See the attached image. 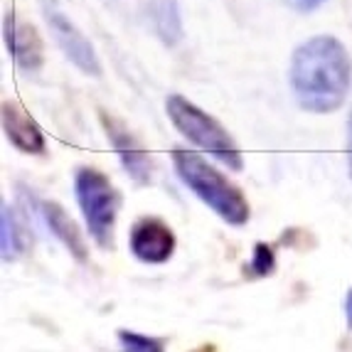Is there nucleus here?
Segmentation results:
<instances>
[{"mask_svg":"<svg viewBox=\"0 0 352 352\" xmlns=\"http://www.w3.org/2000/svg\"><path fill=\"white\" fill-rule=\"evenodd\" d=\"M192 352H217V347L214 345H200V347H195Z\"/></svg>","mask_w":352,"mask_h":352,"instance_id":"nucleus-18","label":"nucleus"},{"mask_svg":"<svg viewBox=\"0 0 352 352\" xmlns=\"http://www.w3.org/2000/svg\"><path fill=\"white\" fill-rule=\"evenodd\" d=\"M249 269H252L254 276H269V274H274L276 258H274V252H271L269 244L258 241L256 247H254V258L252 264H249Z\"/></svg>","mask_w":352,"mask_h":352,"instance_id":"nucleus-14","label":"nucleus"},{"mask_svg":"<svg viewBox=\"0 0 352 352\" xmlns=\"http://www.w3.org/2000/svg\"><path fill=\"white\" fill-rule=\"evenodd\" d=\"M153 20H155V30H158V35L163 37V42L175 45L182 37V23H180V12H177L175 0H158L155 12H153Z\"/></svg>","mask_w":352,"mask_h":352,"instance_id":"nucleus-12","label":"nucleus"},{"mask_svg":"<svg viewBox=\"0 0 352 352\" xmlns=\"http://www.w3.org/2000/svg\"><path fill=\"white\" fill-rule=\"evenodd\" d=\"M40 214H42V219H45V224H47L50 232L65 244L67 252H69L79 264H84L89 258L87 241H84L82 232L76 229L74 219L65 212V207L57 205V202H40Z\"/></svg>","mask_w":352,"mask_h":352,"instance_id":"nucleus-10","label":"nucleus"},{"mask_svg":"<svg viewBox=\"0 0 352 352\" xmlns=\"http://www.w3.org/2000/svg\"><path fill=\"white\" fill-rule=\"evenodd\" d=\"M129 247L138 261L151 266L165 264L175 254V234L158 217H141L131 227Z\"/></svg>","mask_w":352,"mask_h":352,"instance_id":"nucleus-5","label":"nucleus"},{"mask_svg":"<svg viewBox=\"0 0 352 352\" xmlns=\"http://www.w3.org/2000/svg\"><path fill=\"white\" fill-rule=\"evenodd\" d=\"M3 131L18 151L30 153V155L45 153V135H42L40 126L18 104H10V101L3 104Z\"/></svg>","mask_w":352,"mask_h":352,"instance_id":"nucleus-9","label":"nucleus"},{"mask_svg":"<svg viewBox=\"0 0 352 352\" xmlns=\"http://www.w3.org/2000/svg\"><path fill=\"white\" fill-rule=\"evenodd\" d=\"M121 352H165V342L153 335L133 333V330H118L116 333Z\"/></svg>","mask_w":352,"mask_h":352,"instance_id":"nucleus-13","label":"nucleus"},{"mask_svg":"<svg viewBox=\"0 0 352 352\" xmlns=\"http://www.w3.org/2000/svg\"><path fill=\"white\" fill-rule=\"evenodd\" d=\"M350 74L347 50L335 37H313L294 52L291 84L298 104L308 111L328 113L342 106Z\"/></svg>","mask_w":352,"mask_h":352,"instance_id":"nucleus-1","label":"nucleus"},{"mask_svg":"<svg viewBox=\"0 0 352 352\" xmlns=\"http://www.w3.org/2000/svg\"><path fill=\"white\" fill-rule=\"evenodd\" d=\"M175 173L190 190H192L217 217H222L232 227H244L249 222V202L234 182H229L222 173L200 158L192 151H173Z\"/></svg>","mask_w":352,"mask_h":352,"instance_id":"nucleus-2","label":"nucleus"},{"mask_svg":"<svg viewBox=\"0 0 352 352\" xmlns=\"http://www.w3.org/2000/svg\"><path fill=\"white\" fill-rule=\"evenodd\" d=\"M345 318H347V325H350V330H352V288L345 298Z\"/></svg>","mask_w":352,"mask_h":352,"instance_id":"nucleus-17","label":"nucleus"},{"mask_svg":"<svg viewBox=\"0 0 352 352\" xmlns=\"http://www.w3.org/2000/svg\"><path fill=\"white\" fill-rule=\"evenodd\" d=\"M6 45L10 50L12 59L18 62L20 69L35 72L42 65V42L40 35L35 32V28L10 12L6 18Z\"/></svg>","mask_w":352,"mask_h":352,"instance_id":"nucleus-8","label":"nucleus"},{"mask_svg":"<svg viewBox=\"0 0 352 352\" xmlns=\"http://www.w3.org/2000/svg\"><path fill=\"white\" fill-rule=\"evenodd\" d=\"M30 244V229L28 224L20 219V214L12 210L8 202H3V212H0V254L3 261H18Z\"/></svg>","mask_w":352,"mask_h":352,"instance_id":"nucleus-11","label":"nucleus"},{"mask_svg":"<svg viewBox=\"0 0 352 352\" xmlns=\"http://www.w3.org/2000/svg\"><path fill=\"white\" fill-rule=\"evenodd\" d=\"M347 165H350V175H352V113H350V121H347Z\"/></svg>","mask_w":352,"mask_h":352,"instance_id":"nucleus-16","label":"nucleus"},{"mask_svg":"<svg viewBox=\"0 0 352 352\" xmlns=\"http://www.w3.org/2000/svg\"><path fill=\"white\" fill-rule=\"evenodd\" d=\"M45 15H47V25L52 28V35H54V40H57L59 47H62V52H65L67 57L84 72V74L99 76L101 65H99V59H96L94 47L89 45L87 37H84L82 32L62 15V12L54 10V8H47Z\"/></svg>","mask_w":352,"mask_h":352,"instance_id":"nucleus-7","label":"nucleus"},{"mask_svg":"<svg viewBox=\"0 0 352 352\" xmlns=\"http://www.w3.org/2000/svg\"><path fill=\"white\" fill-rule=\"evenodd\" d=\"M74 192L89 236L101 249H113V224L121 200L111 180L96 168H79L74 175Z\"/></svg>","mask_w":352,"mask_h":352,"instance_id":"nucleus-3","label":"nucleus"},{"mask_svg":"<svg viewBox=\"0 0 352 352\" xmlns=\"http://www.w3.org/2000/svg\"><path fill=\"white\" fill-rule=\"evenodd\" d=\"M288 3H291L296 10H313V8H318L323 0H288Z\"/></svg>","mask_w":352,"mask_h":352,"instance_id":"nucleus-15","label":"nucleus"},{"mask_svg":"<svg viewBox=\"0 0 352 352\" xmlns=\"http://www.w3.org/2000/svg\"><path fill=\"white\" fill-rule=\"evenodd\" d=\"M101 121H104L106 135H109V141H111L113 148H116L118 158H121V163H124L126 173H129V175L133 177L138 185H146V182H151L153 160H151V155L146 153V148L138 143V138H135V135L131 133V131L126 129L121 121H116V118H111V116H106V113H101Z\"/></svg>","mask_w":352,"mask_h":352,"instance_id":"nucleus-6","label":"nucleus"},{"mask_svg":"<svg viewBox=\"0 0 352 352\" xmlns=\"http://www.w3.org/2000/svg\"><path fill=\"white\" fill-rule=\"evenodd\" d=\"M168 116L175 124V129L180 131L190 143H195L197 148L207 151L210 155L224 163L232 170H241V155L236 143L232 141V135L222 129L212 116H207L202 109L192 104V101L182 99V96H168L165 101Z\"/></svg>","mask_w":352,"mask_h":352,"instance_id":"nucleus-4","label":"nucleus"}]
</instances>
